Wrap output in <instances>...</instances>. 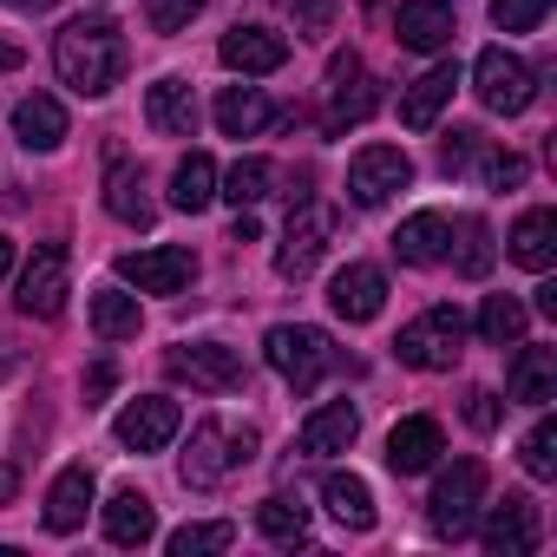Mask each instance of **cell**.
Wrapping results in <instances>:
<instances>
[{
	"mask_svg": "<svg viewBox=\"0 0 557 557\" xmlns=\"http://www.w3.org/2000/svg\"><path fill=\"white\" fill-rule=\"evenodd\" d=\"M197 14H203V0H145L151 34H177V27H190Z\"/></svg>",
	"mask_w": 557,
	"mask_h": 557,
	"instance_id": "40",
	"label": "cell"
},
{
	"mask_svg": "<svg viewBox=\"0 0 557 557\" xmlns=\"http://www.w3.org/2000/svg\"><path fill=\"white\" fill-rule=\"evenodd\" d=\"M53 66H60V79H66L79 99H106V92L119 86V73H125L119 21H106V14H79V21H66L60 40H53Z\"/></svg>",
	"mask_w": 557,
	"mask_h": 557,
	"instance_id": "1",
	"label": "cell"
},
{
	"mask_svg": "<svg viewBox=\"0 0 557 557\" xmlns=\"http://www.w3.org/2000/svg\"><path fill=\"white\" fill-rule=\"evenodd\" d=\"M177 420H184V413H177V400L145 394V400H132V407L119 413V426H112V433H119V446H125V453H164V446L177 440Z\"/></svg>",
	"mask_w": 557,
	"mask_h": 557,
	"instance_id": "13",
	"label": "cell"
},
{
	"mask_svg": "<svg viewBox=\"0 0 557 557\" xmlns=\"http://www.w3.org/2000/svg\"><path fill=\"white\" fill-rule=\"evenodd\" d=\"M479 145H485V138H479L472 125H459V132H446V145H440V171H446V177H459V171H466V164L479 158Z\"/></svg>",
	"mask_w": 557,
	"mask_h": 557,
	"instance_id": "41",
	"label": "cell"
},
{
	"mask_svg": "<svg viewBox=\"0 0 557 557\" xmlns=\"http://www.w3.org/2000/svg\"><path fill=\"white\" fill-rule=\"evenodd\" d=\"M466 420H472L479 433H492V426H498V394H485V387L466 394Z\"/></svg>",
	"mask_w": 557,
	"mask_h": 557,
	"instance_id": "43",
	"label": "cell"
},
{
	"mask_svg": "<svg viewBox=\"0 0 557 557\" xmlns=\"http://www.w3.org/2000/svg\"><path fill=\"white\" fill-rule=\"evenodd\" d=\"M446 243H453V223H446V210H413V216L394 230V256H400V262H413V269L440 262V256H446Z\"/></svg>",
	"mask_w": 557,
	"mask_h": 557,
	"instance_id": "20",
	"label": "cell"
},
{
	"mask_svg": "<svg viewBox=\"0 0 557 557\" xmlns=\"http://www.w3.org/2000/svg\"><path fill=\"white\" fill-rule=\"evenodd\" d=\"M230 243H256V216H249V210H236V236H230Z\"/></svg>",
	"mask_w": 557,
	"mask_h": 557,
	"instance_id": "45",
	"label": "cell"
},
{
	"mask_svg": "<svg viewBox=\"0 0 557 557\" xmlns=\"http://www.w3.org/2000/svg\"><path fill=\"white\" fill-rule=\"evenodd\" d=\"M472 92H479V106H485V112L518 119V112H531V99H537V73H531L518 53L485 47V53H479V66H472Z\"/></svg>",
	"mask_w": 557,
	"mask_h": 557,
	"instance_id": "5",
	"label": "cell"
},
{
	"mask_svg": "<svg viewBox=\"0 0 557 557\" xmlns=\"http://www.w3.org/2000/svg\"><path fill=\"white\" fill-rule=\"evenodd\" d=\"M216 125H223V138H256V132L269 125L262 86H223V92H216Z\"/></svg>",
	"mask_w": 557,
	"mask_h": 557,
	"instance_id": "29",
	"label": "cell"
},
{
	"mask_svg": "<svg viewBox=\"0 0 557 557\" xmlns=\"http://www.w3.org/2000/svg\"><path fill=\"white\" fill-rule=\"evenodd\" d=\"M479 498H485V466H479V459L446 466L440 485H433V498H426L433 531H440V537H466V531L479 524Z\"/></svg>",
	"mask_w": 557,
	"mask_h": 557,
	"instance_id": "6",
	"label": "cell"
},
{
	"mask_svg": "<svg viewBox=\"0 0 557 557\" xmlns=\"http://www.w3.org/2000/svg\"><path fill=\"white\" fill-rule=\"evenodd\" d=\"M407 184H413V158H407L400 145H368V151H355V164H348V197H355L361 210L394 203V190H407Z\"/></svg>",
	"mask_w": 557,
	"mask_h": 557,
	"instance_id": "9",
	"label": "cell"
},
{
	"mask_svg": "<svg viewBox=\"0 0 557 557\" xmlns=\"http://www.w3.org/2000/svg\"><path fill=\"white\" fill-rule=\"evenodd\" d=\"M14 269V236H0V275Z\"/></svg>",
	"mask_w": 557,
	"mask_h": 557,
	"instance_id": "47",
	"label": "cell"
},
{
	"mask_svg": "<svg viewBox=\"0 0 557 557\" xmlns=\"http://www.w3.org/2000/svg\"><path fill=\"white\" fill-rule=\"evenodd\" d=\"M329 309H335L342 322H374V315L387 309V275H381L374 262H348L335 283H329Z\"/></svg>",
	"mask_w": 557,
	"mask_h": 557,
	"instance_id": "14",
	"label": "cell"
},
{
	"mask_svg": "<svg viewBox=\"0 0 557 557\" xmlns=\"http://www.w3.org/2000/svg\"><path fill=\"white\" fill-rule=\"evenodd\" d=\"M459 342H466V315L440 302V309H426L420 322H407V329H400L394 355H400L407 368H420V374H446V368L459 361Z\"/></svg>",
	"mask_w": 557,
	"mask_h": 557,
	"instance_id": "4",
	"label": "cell"
},
{
	"mask_svg": "<svg viewBox=\"0 0 557 557\" xmlns=\"http://www.w3.org/2000/svg\"><path fill=\"white\" fill-rule=\"evenodd\" d=\"M145 119H151V132H164V138H190V132H197V92H190L184 79H158V86L145 92Z\"/></svg>",
	"mask_w": 557,
	"mask_h": 557,
	"instance_id": "21",
	"label": "cell"
},
{
	"mask_svg": "<svg viewBox=\"0 0 557 557\" xmlns=\"http://www.w3.org/2000/svg\"><path fill=\"white\" fill-rule=\"evenodd\" d=\"M106 210L119 216V223H132V230H151V216H158V203L145 197V171L138 164H112V177H106Z\"/></svg>",
	"mask_w": 557,
	"mask_h": 557,
	"instance_id": "26",
	"label": "cell"
},
{
	"mask_svg": "<svg viewBox=\"0 0 557 557\" xmlns=\"http://www.w3.org/2000/svg\"><path fill=\"white\" fill-rule=\"evenodd\" d=\"M269 184H275V164H269V158H236L216 197H230L236 210H249V203H262V197H269Z\"/></svg>",
	"mask_w": 557,
	"mask_h": 557,
	"instance_id": "34",
	"label": "cell"
},
{
	"mask_svg": "<svg viewBox=\"0 0 557 557\" xmlns=\"http://www.w3.org/2000/svg\"><path fill=\"white\" fill-rule=\"evenodd\" d=\"M256 531L269 544H302L309 537V505H296V498H262L256 505Z\"/></svg>",
	"mask_w": 557,
	"mask_h": 557,
	"instance_id": "33",
	"label": "cell"
},
{
	"mask_svg": "<svg viewBox=\"0 0 557 557\" xmlns=\"http://www.w3.org/2000/svg\"><path fill=\"white\" fill-rule=\"evenodd\" d=\"M151 531H158V511H151L145 492H112V498H106V537H112V544L138 550V544H151Z\"/></svg>",
	"mask_w": 557,
	"mask_h": 557,
	"instance_id": "28",
	"label": "cell"
},
{
	"mask_svg": "<svg viewBox=\"0 0 557 557\" xmlns=\"http://www.w3.org/2000/svg\"><path fill=\"white\" fill-rule=\"evenodd\" d=\"M453 269L472 275V283H479V275H492V230H485L479 216L459 223V256H453Z\"/></svg>",
	"mask_w": 557,
	"mask_h": 557,
	"instance_id": "36",
	"label": "cell"
},
{
	"mask_svg": "<svg viewBox=\"0 0 557 557\" xmlns=\"http://www.w3.org/2000/svg\"><path fill=\"white\" fill-rule=\"evenodd\" d=\"M171 381H190L197 394H236V387H249V361L236 355V348H223V342H184V348H171Z\"/></svg>",
	"mask_w": 557,
	"mask_h": 557,
	"instance_id": "7",
	"label": "cell"
},
{
	"mask_svg": "<svg viewBox=\"0 0 557 557\" xmlns=\"http://www.w3.org/2000/svg\"><path fill=\"white\" fill-rule=\"evenodd\" d=\"M138 322H145L138 296H125V289H99V296H92V335H99V342H132Z\"/></svg>",
	"mask_w": 557,
	"mask_h": 557,
	"instance_id": "32",
	"label": "cell"
},
{
	"mask_svg": "<svg viewBox=\"0 0 557 557\" xmlns=\"http://www.w3.org/2000/svg\"><path fill=\"white\" fill-rule=\"evenodd\" d=\"M262 355H269V368L283 374L296 394H315V381L335 368V342H329L322 329H309V322H283V329H269Z\"/></svg>",
	"mask_w": 557,
	"mask_h": 557,
	"instance_id": "3",
	"label": "cell"
},
{
	"mask_svg": "<svg viewBox=\"0 0 557 557\" xmlns=\"http://www.w3.org/2000/svg\"><path fill=\"white\" fill-rule=\"evenodd\" d=\"M505 387H511V400H524V407H550V400H557V348H518Z\"/></svg>",
	"mask_w": 557,
	"mask_h": 557,
	"instance_id": "23",
	"label": "cell"
},
{
	"mask_svg": "<svg viewBox=\"0 0 557 557\" xmlns=\"http://www.w3.org/2000/svg\"><path fill=\"white\" fill-rule=\"evenodd\" d=\"M14 138H21L27 151H60V145H66V106L47 99V92L21 99V106H14Z\"/></svg>",
	"mask_w": 557,
	"mask_h": 557,
	"instance_id": "22",
	"label": "cell"
},
{
	"mask_svg": "<svg viewBox=\"0 0 557 557\" xmlns=\"http://www.w3.org/2000/svg\"><path fill=\"white\" fill-rule=\"evenodd\" d=\"M355 433H361V413H355L348 400H329V407H315V413H309V426H302V453H315V459L348 453V446H355Z\"/></svg>",
	"mask_w": 557,
	"mask_h": 557,
	"instance_id": "24",
	"label": "cell"
},
{
	"mask_svg": "<svg viewBox=\"0 0 557 557\" xmlns=\"http://www.w3.org/2000/svg\"><path fill=\"white\" fill-rule=\"evenodd\" d=\"M440 453H446V433H440V420H426V413H413V420H400V426L387 433V466H394L400 479L426 472Z\"/></svg>",
	"mask_w": 557,
	"mask_h": 557,
	"instance_id": "17",
	"label": "cell"
},
{
	"mask_svg": "<svg viewBox=\"0 0 557 557\" xmlns=\"http://www.w3.org/2000/svg\"><path fill=\"white\" fill-rule=\"evenodd\" d=\"M112 394V361H92V374H86V407H99Z\"/></svg>",
	"mask_w": 557,
	"mask_h": 557,
	"instance_id": "44",
	"label": "cell"
},
{
	"mask_svg": "<svg viewBox=\"0 0 557 557\" xmlns=\"http://www.w3.org/2000/svg\"><path fill=\"white\" fill-rule=\"evenodd\" d=\"M550 14V0H492V27L498 34H531Z\"/></svg>",
	"mask_w": 557,
	"mask_h": 557,
	"instance_id": "39",
	"label": "cell"
},
{
	"mask_svg": "<svg viewBox=\"0 0 557 557\" xmlns=\"http://www.w3.org/2000/svg\"><path fill=\"white\" fill-rule=\"evenodd\" d=\"M236 544V524H184V531H171V557H203V550H230Z\"/></svg>",
	"mask_w": 557,
	"mask_h": 557,
	"instance_id": "37",
	"label": "cell"
},
{
	"mask_svg": "<svg viewBox=\"0 0 557 557\" xmlns=\"http://www.w3.org/2000/svg\"><path fill=\"white\" fill-rule=\"evenodd\" d=\"M511 256L524 262V269H550V256H557V210H524L518 216V230H511Z\"/></svg>",
	"mask_w": 557,
	"mask_h": 557,
	"instance_id": "30",
	"label": "cell"
},
{
	"mask_svg": "<svg viewBox=\"0 0 557 557\" xmlns=\"http://www.w3.org/2000/svg\"><path fill=\"white\" fill-rule=\"evenodd\" d=\"M322 505L335 511V524H348V531H374V492H368L361 472H329V479H322Z\"/></svg>",
	"mask_w": 557,
	"mask_h": 557,
	"instance_id": "27",
	"label": "cell"
},
{
	"mask_svg": "<svg viewBox=\"0 0 557 557\" xmlns=\"http://www.w3.org/2000/svg\"><path fill=\"white\" fill-rule=\"evenodd\" d=\"M0 498H14V466H0Z\"/></svg>",
	"mask_w": 557,
	"mask_h": 557,
	"instance_id": "49",
	"label": "cell"
},
{
	"mask_svg": "<svg viewBox=\"0 0 557 557\" xmlns=\"http://www.w3.org/2000/svg\"><path fill=\"white\" fill-rule=\"evenodd\" d=\"M453 92H459V66H433V73H420V79L400 92V125H407V132H433Z\"/></svg>",
	"mask_w": 557,
	"mask_h": 557,
	"instance_id": "18",
	"label": "cell"
},
{
	"mask_svg": "<svg viewBox=\"0 0 557 557\" xmlns=\"http://www.w3.org/2000/svg\"><path fill=\"white\" fill-rule=\"evenodd\" d=\"M374 106H381V86L361 73V53H335V66H329V132H348V125L374 119Z\"/></svg>",
	"mask_w": 557,
	"mask_h": 557,
	"instance_id": "12",
	"label": "cell"
},
{
	"mask_svg": "<svg viewBox=\"0 0 557 557\" xmlns=\"http://www.w3.org/2000/svg\"><path fill=\"white\" fill-rule=\"evenodd\" d=\"M329 230H335V210H322V203H296V216H289V230H283V249H275V275L302 283V275L322 262V249H329Z\"/></svg>",
	"mask_w": 557,
	"mask_h": 557,
	"instance_id": "10",
	"label": "cell"
},
{
	"mask_svg": "<svg viewBox=\"0 0 557 557\" xmlns=\"http://www.w3.org/2000/svg\"><path fill=\"white\" fill-rule=\"evenodd\" d=\"M524 472L531 479H557V420L550 413L524 433Z\"/></svg>",
	"mask_w": 557,
	"mask_h": 557,
	"instance_id": "38",
	"label": "cell"
},
{
	"mask_svg": "<svg viewBox=\"0 0 557 557\" xmlns=\"http://www.w3.org/2000/svg\"><path fill=\"white\" fill-rule=\"evenodd\" d=\"M479 335H485L492 348H518V342H524V302H518V296H485Z\"/></svg>",
	"mask_w": 557,
	"mask_h": 557,
	"instance_id": "35",
	"label": "cell"
},
{
	"mask_svg": "<svg viewBox=\"0 0 557 557\" xmlns=\"http://www.w3.org/2000/svg\"><path fill=\"white\" fill-rule=\"evenodd\" d=\"M479 537H485L492 557H524V550H537V505L518 498V492H505V505H492V518H485Z\"/></svg>",
	"mask_w": 557,
	"mask_h": 557,
	"instance_id": "16",
	"label": "cell"
},
{
	"mask_svg": "<svg viewBox=\"0 0 557 557\" xmlns=\"http://www.w3.org/2000/svg\"><path fill=\"white\" fill-rule=\"evenodd\" d=\"M8 8H21V14H40V8H53V0H8Z\"/></svg>",
	"mask_w": 557,
	"mask_h": 557,
	"instance_id": "48",
	"label": "cell"
},
{
	"mask_svg": "<svg viewBox=\"0 0 557 557\" xmlns=\"http://www.w3.org/2000/svg\"><path fill=\"white\" fill-rule=\"evenodd\" d=\"M394 34L413 53H440V47H453V8L446 0H407V8L394 14Z\"/></svg>",
	"mask_w": 557,
	"mask_h": 557,
	"instance_id": "19",
	"label": "cell"
},
{
	"mask_svg": "<svg viewBox=\"0 0 557 557\" xmlns=\"http://www.w3.org/2000/svg\"><path fill=\"white\" fill-rule=\"evenodd\" d=\"M216 53H223V66H230V73H243V79H262V73H283V60H289V40H283V34H269V27H230Z\"/></svg>",
	"mask_w": 557,
	"mask_h": 557,
	"instance_id": "15",
	"label": "cell"
},
{
	"mask_svg": "<svg viewBox=\"0 0 557 557\" xmlns=\"http://www.w3.org/2000/svg\"><path fill=\"white\" fill-rule=\"evenodd\" d=\"M249 453H256V433H249V426H230V420H203V426L190 433V453H184L177 479H184L190 492H210V485H223L236 466H249Z\"/></svg>",
	"mask_w": 557,
	"mask_h": 557,
	"instance_id": "2",
	"label": "cell"
},
{
	"mask_svg": "<svg viewBox=\"0 0 557 557\" xmlns=\"http://www.w3.org/2000/svg\"><path fill=\"white\" fill-rule=\"evenodd\" d=\"M485 184H492V190L524 184V158H518V151H485Z\"/></svg>",
	"mask_w": 557,
	"mask_h": 557,
	"instance_id": "42",
	"label": "cell"
},
{
	"mask_svg": "<svg viewBox=\"0 0 557 557\" xmlns=\"http://www.w3.org/2000/svg\"><path fill=\"white\" fill-rule=\"evenodd\" d=\"M14 66H21V47H14V40H0V73H14Z\"/></svg>",
	"mask_w": 557,
	"mask_h": 557,
	"instance_id": "46",
	"label": "cell"
},
{
	"mask_svg": "<svg viewBox=\"0 0 557 557\" xmlns=\"http://www.w3.org/2000/svg\"><path fill=\"white\" fill-rule=\"evenodd\" d=\"M66 289H73V256H66V243H40L34 249V262L21 269V315H34V322H53L60 309H66Z\"/></svg>",
	"mask_w": 557,
	"mask_h": 557,
	"instance_id": "8",
	"label": "cell"
},
{
	"mask_svg": "<svg viewBox=\"0 0 557 557\" xmlns=\"http://www.w3.org/2000/svg\"><path fill=\"white\" fill-rule=\"evenodd\" d=\"M210 197H216V164H210L203 151H190V158L171 171V203H177L184 216H197V210H210Z\"/></svg>",
	"mask_w": 557,
	"mask_h": 557,
	"instance_id": "31",
	"label": "cell"
},
{
	"mask_svg": "<svg viewBox=\"0 0 557 557\" xmlns=\"http://www.w3.org/2000/svg\"><path fill=\"white\" fill-rule=\"evenodd\" d=\"M92 511V466H66L47 492V531H79Z\"/></svg>",
	"mask_w": 557,
	"mask_h": 557,
	"instance_id": "25",
	"label": "cell"
},
{
	"mask_svg": "<svg viewBox=\"0 0 557 557\" xmlns=\"http://www.w3.org/2000/svg\"><path fill=\"white\" fill-rule=\"evenodd\" d=\"M119 275H125L138 296H177L190 275H197V256L177 249V243H164V249H132V256H119Z\"/></svg>",
	"mask_w": 557,
	"mask_h": 557,
	"instance_id": "11",
	"label": "cell"
}]
</instances>
